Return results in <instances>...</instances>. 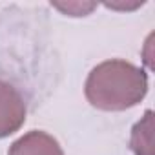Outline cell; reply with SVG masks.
I'll use <instances>...</instances> for the list:
<instances>
[{
    "instance_id": "cell-1",
    "label": "cell",
    "mask_w": 155,
    "mask_h": 155,
    "mask_svg": "<svg viewBox=\"0 0 155 155\" xmlns=\"http://www.w3.org/2000/svg\"><path fill=\"white\" fill-rule=\"evenodd\" d=\"M148 86V73L142 68L122 58H110L90 71L84 95L101 111H126L146 97Z\"/></svg>"
},
{
    "instance_id": "cell-2",
    "label": "cell",
    "mask_w": 155,
    "mask_h": 155,
    "mask_svg": "<svg viewBox=\"0 0 155 155\" xmlns=\"http://www.w3.org/2000/svg\"><path fill=\"white\" fill-rule=\"evenodd\" d=\"M28 115V106L18 91L11 82L0 81V139H6L17 133Z\"/></svg>"
},
{
    "instance_id": "cell-3",
    "label": "cell",
    "mask_w": 155,
    "mask_h": 155,
    "mask_svg": "<svg viewBox=\"0 0 155 155\" xmlns=\"http://www.w3.org/2000/svg\"><path fill=\"white\" fill-rule=\"evenodd\" d=\"M8 155H64V150L53 135L33 130L18 137L9 146Z\"/></svg>"
},
{
    "instance_id": "cell-4",
    "label": "cell",
    "mask_w": 155,
    "mask_h": 155,
    "mask_svg": "<svg viewBox=\"0 0 155 155\" xmlns=\"http://www.w3.org/2000/svg\"><path fill=\"white\" fill-rule=\"evenodd\" d=\"M130 150L133 155H153V111L146 110L137 120L130 135Z\"/></svg>"
},
{
    "instance_id": "cell-5",
    "label": "cell",
    "mask_w": 155,
    "mask_h": 155,
    "mask_svg": "<svg viewBox=\"0 0 155 155\" xmlns=\"http://www.w3.org/2000/svg\"><path fill=\"white\" fill-rule=\"evenodd\" d=\"M53 8H57L58 11H62V13H66V15H69V17H86L88 13H91L95 8H97V4H93V2H90V4H84V2H68V4H51Z\"/></svg>"
}]
</instances>
